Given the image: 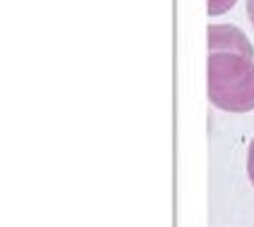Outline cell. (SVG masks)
Listing matches in <instances>:
<instances>
[{
    "instance_id": "2",
    "label": "cell",
    "mask_w": 254,
    "mask_h": 227,
    "mask_svg": "<svg viewBox=\"0 0 254 227\" xmlns=\"http://www.w3.org/2000/svg\"><path fill=\"white\" fill-rule=\"evenodd\" d=\"M233 5H235V0H209L206 2L209 14H221V12H226V10H230Z\"/></svg>"
},
{
    "instance_id": "3",
    "label": "cell",
    "mask_w": 254,
    "mask_h": 227,
    "mask_svg": "<svg viewBox=\"0 0 254 227\" xmlns=\"http://www.w3.org/2000/svg\"><path fill=\"white\" fill-rule=\"evenodd\" d=\"M247 175H250V182L254 184V139L250 143V151H247Z\"/></svg>"
},
{
    "instance_id": "1",
    "label": "cell",
    "mask_w": 254,
    "mask_h": 227,
    "mask_svg": "<svg viewBox=\"0 0 254 227\" xmlns=\"http://www.w3.org/2000/svg\"><path fill=\"white\" fill-rule=\"evenodd\" d=\"M209 100L228 113L254 110V48L235 27H209Z\"/></svg>"
},
{
    "instance_id": "4",
    "label": "cell",
    "mask_w": 254,
    "mask_h": 227,
    "mask_svg": "<svg viewBox=\"0 0 254 227\" xmlns=\"http://www.w3.org/2000/svg\"><path fill=\"white\" fill-rule=\"evenodd\" d=\"M247 14H250V19L254 24V0H247Z\"/></svg>"
}]
</instances>
